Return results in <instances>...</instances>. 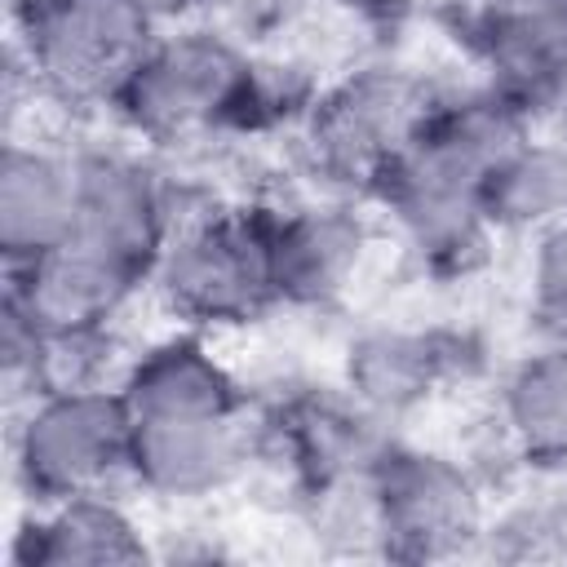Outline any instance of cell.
I'll list each match as a JSON object with an SVG mask.
<instances>
[{
	"mask_svg": "<svg viewBox=\"0 0 567 567\" xmlns=\"http://www.w3.org/2000/svg\"><path fill=\"white\" fill-rule=\"evenodd\" d=\"M133 416L120 385H58L40 390L13 430V470L35 505L106 492L128 478Z\"/></svg>",
	"mask_w": 567,
	"mask_h": 567,
	"instance_id": "4",
	"label": "cell"
},
{
	"mask_svg": "<svg viewBox=\"0 0 567 567\" xmlns=\"http://www.w3.org/2000/svg\"><path fill=\"white\" fill-rule=\"evenodd\" d=\"M146 279L151 270L137 261L84 235H66L58 248L9 266L4 310H13L35 337H102Z\"/></svg>",
	"mask_w": 567,
	"mask_h": 567,
	"instance_id": "8",
	"label": "cell"
},
{
	"mask_svg": "<svg viewBox=\"0 0 567 567\" xmlns=\"http://www.w3.org/2000/svg\"><path fill=\"white\" fill-rule=\"evenodd\" d=\"M252 102V62L217 31L155 35L111 102L128 133L177 146L239 120Z\"/></svg>",
	"mask_w": 567,
	"mask_h": 567,
	"instance_id": "3",
	"label": "cell"
},
{
	"mask_svg": "<svg viewBox=\"0 0 567 567\" xmlns=\"http://www.w3.org/2000/svg\"><path fill=\"white\" fill-rule=\"evenodd\" d=\"M13 53L31 89L89 106L115 102L159 35L137 0H18Z\"/></svg>",
	"mask_w": 567,
	"mask_h": 567,
	"instance_id": "2",
	"label": "cell"
},
{
	"mask_svg": "<svg viewBox=\"0 0 567 567\" xmlns=\"http://www.w3.org/2000/svg\"><path fill=\"white\" fill-rule=\"evenodd\" d=\"M248 465V430L235 416L133 421L128 478L168 501H199L230 487Z\"/></svg>",
	"mask_w": 567,
	"mask_h": 567,
	"instance_id": "11",
	"label": "cell"
},
{
	"mask_svg": "<svg viewBox=\"0 0 567 567\" xmlns=\"http://www.w3.org/2000/svg\"><path fill=\"white\" fill-rule=\"evenodd\" d=\"M501 421L523 461L567 470V337L514 363L501 390Z\"/></svg>",
	"mask_w": 567,
	"mask_h": 567,
	"instance_id": "17",
	"label": "cell"
},
{
	"mask_svg": "<svg viewBox=\"0 0 567 567\" xmlns=\"http://www.w3.org/2000/svg\"><path fill=\"white\" fill-rule=\"evenodd\" d=\"M155 22H164V18H173V13H186V9H195L199 0H137Z\"/></svg>",
	"mask_w": 567,
	"mask_h": 567,
	"instance_id": "20",
	"label": "cell"
},
{
	"mask_svg": "<svg viewBox=\"0 0 567 567\" xmlns=\"http://www.w3.org/2000/svg\"><path fill=\"white\" fill-rule=\"evenodd\" d=\"M173 230V199L151 164L124 151L80 155V213L71 235H84L155 275Z\"/></svg>",
	"mask_w": 567,
	"mask_h": 567,
	"instance_id": "10",
	"label": "cell"
},
{
	"mask_svg": "<svg viewBox=\"0 0 567 567\" xmlns=\"http://www.w3.org/2000/svg\"><path fill=\"white\" fill-rule=\"evenodd\" d=\"M80 213V155L9 142L0 155V252L22 266L58 248Z\"/></svg>",
	"mask_w": 567,
	"mask_h": 567,
	"instance_id": "13",
	"label": "cell"
},
{
	"mask_svg": "<svg viewBox=\"0 0 567 567\" xmlns=\"http://www.w3.org/2000/svg\"><path fill=\"white\" fill-rule=\"evenodd\" d=\"M151 545L137 518L106 492L66 496L40 509L35 523L18 532V567H124L146 563Z\"/></svg>",
	"mask_w": 567,
	"mask_h": 567,
	"instance_id": "15",
	"label": "cell"
},
{
	"mask_svg": "<svg viewBox=\"0 0 567 567\" xmlns=\"http://www.w3.org/2000/svg\"><path fill=\"white\" fill-rule=\"evenodd\" d=\"M368 527L390 558L425 563L470 549L483 532V496L465 465L425 447H381L368 478Z\"/></svg>",
	"mask_w": 567,
	"mask_h": 567,
	"instance_id": "6",
	"label": "cell"
},
{
	"mask_svg": "<svg viewBox=\"0 0 567 567\" xmlns=\"http://www.w3.org/2000/svg\"><path fill=\"white\" fill-rule=\"evenodd\" d=\"M120 394L133 421L182 416H235L239 385L230 368L199 337H168L142 350L120 377Z\"/></svg>",
	"mask_w": 567,
	"mask_h": 567,
	"instance_id": "14",
	"label": "cell"
},
{
	"mask_svg": "<svg viewBox=\"0 0 567 567\" xmlns=\"http://www.w3.org/2000/svg\"><path fill=\"white\" fill-rule=\"evenodd\" d=\"M483 217L492 230L545 235L567 221V142L523 133L483 182Z\"/></svg>",
	"mask_w": 567,
	"mask_h": 567,
	"instance_id": "16",
	"label": "cell"
},
{
	"mask_svg": "<svg viewBox=\"0 0 567 567\" xmlns=\"http://www.w3.org/2000/svg\"><path fill=\"white\" fill-rule=\"evenodd\" d=\"M151 284L164 306L195 328H230L266 315L279 301L266 217L204 213L177 221Z\"/></svg>",
	"mask_w": 567,
	"mask_h": 567,
	"instance_id": "5",
	"label": "cell"
},
{
	"mask_svg": "<svg viewBox=\"0 0 567 567\" xmlns=\"http://www.w3.org/2000/svg\"><path fill=\"white\" fill-rule=\"evenodd\" d=\"M523 133L527 115L492 89L425 115L377 182L394 226L421 257L461 261L483 244L492 230L483 217V182Z\"/></svg>",
	"mask_w": 567,
	"mask_h": 567,
	"instance_id": "1",
	"label": "cell"
},
{
	"mask_svg": "<svg viewBox=\"0 0 567 567\" xmlns=\"http://www.w3.org/2000/svg\"><path fill=\"white\" fill-rule=\"evenodd\" d=\"M434 111L425 84L399 66H363L337 80L306 120V151L332 182L377 186Z\"/></svg>",
	"mask_w": 567,
	"mask_h": 567,
	"instance_id": "7",
	"label": "cell"
},
{
	"mask_svg": "<svg viewBox=\"0 0 567 567\" xmlns=\"http://www.w3.org/2000/svg\"><path fill=\"white\" fill-rule=\"evenodd\" d=\"M443 372V354L430 337L421 332H368L350 346L346 354V385L350 399L359 408H368L372 416H394L408 412L412 403H421L430 394V385Z\"/></svg>",
	"mask_w": 567,
	"mask_h": 567,
	"instance_id": "18",
	"label": "cell"
},
{
	"mask_svg": "<svg viewBox=\"0 0 567 567\" xmlns=\"http://www.w3.org/2000/svg\"><path fill=\"white\" fill-rule=\"evenodd\" d=\"M474 44L487 89L527 120L567 106V0H483Z\"/></svg>",
	"mask_w": 567,
	"mask_h": 567,
	"instance_id": "9",
	"label": "cell"
},
{
	"mask_svg": "<svg viewBox=\"0 0 567 567\" xmlns=\"http://www.w3.org/2000/svg\"><path fill=\"white\" fill-rule=\"evenodd\" d=\"M275 297L292 306H328L359 275L368 230L350 208L306 204L266 217Z\"/></svg>",
	"mask_w": 567,
	"mask_h": 567,
	"instance_id": "12",
	"label": "cell"
},
{
	"mask_svg": "<svg viewBox=\"0 0 567 567\" xmlns=\"http://www.w3.org/2000/svg\"><path fill=\"white\" fill-rule=\"evenodd\" d=\"M532 297H536V310L567 332V221L536 235Z\"/></svg>",
	"mask_w": 567,
	"mask_h": 567,
	"instance_id": "19",
	"label": "cell"
}]
</instances>
